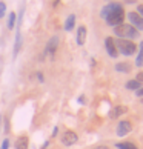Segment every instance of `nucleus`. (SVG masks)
Returning a JSON list of instances; mask_svg holds the SVG:
<instances>
[{"instance_id":"f257e3e1","label":"nucleus","mask_w":143,"mask_h":149,"mask_svg":"<svg viewBox=\"0 0 143 149\" xmlns=\"http://www.w3.org/2000/svg\"><path fill=\"white\" fill-rule=\"evenodd\" d=\"M102 17L106 20V23L109 26H119L123 23V17H125V11L123 6L119 3H109L102 9Z\"/></svg>"},{"instance_id":"f03ea898","label":"nucleus","mask_w":143,"mask_h":149,"mask_svg":"<svg viewBox=\"0 0 143 149\" xmlns=\"http://www.w3.org/2000/svg\"><path fill=\"white\" fill-rule=\"evenodd\" d=\"M114 32L119 38H123V40H129V38H137L139 37V32H137V29L134 28V26L125 25V23L115 26Z\"/></svg>"},{"instance_id":"7ed1b4c3","label":"nucleus","mask_w":143,"mask_h":149,"mask_svg":"<svg viewBox=\"0 0 143 149\" xmlns=\"http://www.w3.org/2000/svg\"><path fill=\"white\" fill-rule=\"evenodd\" d=\"M115 48H117V52H122L123 56H134L137 51V45H134V42L123 40V38H119L115 42Z\"/></svg>"},{"instance_id":"20e7f679","label":"nucleus","mask_w":143,"mask_h":149,"mask_svg":"<svg viewBox=\"0 0 143 149\" xmlns=\"http://www.w3.org/2000/svg\"><path fill=\"white\" fill-rule=\"evenodd\" d=\"M105 48H106V52L109 54V57L115 58V57L119 56L117 48H115V40H114L112 37H106L105 38Z\"/></svg>"},{"instance_id":"39448f33","label":"nucleus","mask_w":143,"mask_h":149,"mask_svg":"<svg viewBox=\"0 0 143 149\" xmlns=\"http://www.w3.org/2000/svg\"><path fill=\"white\" fill-rule=\"evenodd\" d=\"M77 134L75 132H73V131H66L65 134L62 135V143L65 146H73L74 143H77Z\"/></svg>"},{"instance_id":"423d86ee","label":"nucleus","mask_w":143,"mask_h":149,"mask_svg":"<svg viewBox=\"0 0 143 149\" xmlns=\"http://www.w3.org/2000/svg\"><path fill=\"white\" fill-rule=\"evenodd\" d=\"M128 19L131 20V26H134L135 29H143V19L137 13H129Z\"/></svg>"},{"instance_id":"0eeeda50","label":"nucleus","mask_w":143,"mask_h":149,"mask_svg":"<svg viewBox=\"0 0 143 149\" xmlns=\"http://www.w3.org/2000/svg\"><path fill=\"white\" fill-rule=\"evenodd\" d=\"M131 123L129 121H126V120H123V121H120L119 123V126H117V135L119 137H125V135H128L129 132H131Z\"/></svg>"},{"instance_id":"6e6552de","label":"nucleus","mask_w":143,"mask_h":149,"mask_svg":"<svg viewBox=\"0 0 143 149\" xmlns=\"http://www.w3.org/2000/svg\"><path fill=\"white\" fill-rule=\"evenodd\" d=\"M85 40H86V28L85 26H79V29H77V45L83 46Z\"/></svg>"},{"instance_id":"1a4fd4ad","label":"nucleus","mask_w":143,"mask_h":149,"mask_svg":"<svg viewBox=\"0 0 143 149\" xmlns=\"http://www.w3.org/2000/svg\"><path fill=\"white\" fill-rule=\"evenodd\" d=\"M128 109L126 106H114L111 111H109V118H119L122 114H125Z\"/></svg>"},{"instance_id":"9d476101","label":"nucleus","mask_w":143,"mask_h":149,"mask_svg":"<svg viewBox=\"0 0 143 149\" xmlns=\"http://www.w3.org/2000/svg\"><path fill=\"white\" fill-rule=\"evenodd\" d=\"M57 43H59V38H57V37H52L51 40L48 42L46 52H49L51 56H54V52H56V49H57Z\"/></svg>"},{"instance_id":"9b49d317","label":"nucleus","mask_w":143,"mask_h":149,"mask_svg":"<svg viewBox=\"0 0 143 149\" xmlns=\"http://www.w3.org/2000/svg\"><path fill=\"white\" fill-rule=\"evenodd\" d=\"M131 63H128V62H122V63H117L115 65V69L119 71V72H131Z\"/></svg>"},{"instance_id":"f8f14e48","label":"nucleus","mask_w":143,"mask_h":149,"mask_svg":"<svg viewBox=\"0 0 143 149\" xmlns=\"http://www.w3.org/2000/svg\"><path fill=\"white\" fill-rule=\"evenodd\" d=\"M15 149H28V137H20L15 143Z\"/></svg>"},{"instance_id":"ddd939ff","label":"nucleus","mask_w":143,"mask_h":149,"mask_svg":"<svg viewBox=\"0 0 143 149\" xmlns=\"http://www.w3.org/2000/svg\"><path fill=\"white\" fill-rule=\"evenodd\" d=\"M74 23H75V15L71 14L69 17L66 19V22H65V29H66V31H71V29L74 28Z\"/></svg>"},{"instance_id":"4468645a","label":"nucleus","mask_w":143,"mask_h":149,"mask_svg":"<svg viewBox=\"0 0 143 149\" xmlns=\"http://www.w3.org/2000/svg\"><path fill=\"white\" fill-rule=\"evenodd\" d=\"M115 146H117L119 149H139V148H137V146L134 145V143H129V141L117 143V145H115Z\"/></svg>"},{"instance_id":"2eb2a0df","label":"nucleus","mask_w":143,"mask_h":149,"mask_svg":"<svg viewBox=\"0 0 143 149\" xmlns=\"http://www.w3.org/2000/svg\"><path fill=\"white\" fill-rule=\"evenodd\" d=\"M140 85H142V83H139V81H137V80H129L128 83H126V88H128V89H134V91H139V89H140Z\"/></svg>"},{"instance_id":"dca6fc26","label":"nucleus","mask_w":143,"mask_h":149,"mask_svg":"<svg viewBox=\"0 0 143 149\" xmlns=\"http://www.w3.org/2000/svg\"><path fill=\"white\" fill-rule=\"evenodd\" d=\"M135 65L143 66V43H140V52H139V57H137V60H135Z\"/></svg>"},{"instance_id":"f3484780","label":"nucleus","mask_w":143,"mask_h":149,"mask_svg":"<svg viewBox=\"0 0 143 149\" xmlns=\"http://www.w3.org/2000/svg\"><path fill=\"white\" fill-rule=\"evenodd\" d=\"M14 23H15V13H11L8 17V29H13Z\"/></svg>"},{"instance_id":"a211bd4d","label":"nucleus","mask_w":143,"mask_h":149,"mask_svg":"<svg viewBox=\"0 0 143 149\" xmlns=\"http://www.w3.org/2000/svg\"><path fill=\"white\" fill-rule=\"evenodd\" d=\"M5 9H6V5H5L3 2H0V19L5 15Z\"/></svg>"},{"instance_id":"6ab92c4d","label":"nucleus","mask_w":143,"mask_h":149,"mask_svg":"<svg viewBox=\"0 0 143 149\" xmlns=\"http://www.w3.org/2000/svg\"><path fill=\"white\" fill-rule=\"evenodd\" d=\"M8 148H9V140L5 139L3 143H2V148H0V149H8Z\"/></svg>"},{"instance_id":"aec40b11","label":"nucleus","mask_w":143,"mask_h":149,"mask_svg":"<svg viewBox=\"0 0 143 149\" xmlns=\"http://www.w3.org/2000/svg\"><path fill=\"white\" fill-rule=\"evenodd\" d=\"M137 81H139V83H142V81H143V72H139V74H137V79H135Z\"/></svg>"},{"instance_id":"412c9836","label":"nucleus","mask_w":143,"mask_h":149,"mask_svg":"<svg viewBox=\"0 0 143 149\" xmlns=\"http://www.w3.org/2000/svg\"><path fill=\"white\" fill-rule=\"evenodd\" d=\"M137 9H139V13H137V14L143 19V5H139V8H137Z\"/></svg>"},{"instance_id":"4be33fe9","label":"nucleus","mask_w":143,"mask_h":149,"mask_svg":"<svg viewBox=\"0 0 143 149\" xmlns=\"http://www.w3.org/2000/svg\"><path fill=\"white\" fill-rule=\"evenodd\" d=\"M137 97H140V98H143V88H140L139 91H137V94H135Z\"/></svg>"},{"instance_id":"5701e85b","label":"nucleus","mask_w":143,"mask_h":149,"mask_svg":"<svg viewBox=\"0 0 143 149\" xmlns=\"http://www.w3.org/2000/svg\"><path fill=\"white\" fill-rule=\"evenodd\" d=\"M37 79H38V80H40V81H43V75H42L40 72H38V74H37Z\"/></svg>"},{"instance_id":"b1692460","label":"nucleus","mask_w":143,"mask_h":149,"mask_svg":"<svg viewBox=\"0 0 143 149\" xmlns=\"http://www.w3.org/2000/svg\"><path fill=\"white\" fill-rule=\"evenodd\" d=\"M94 149H109V148H106V146H97V148H94Z\"/></svg>"},{"instance_id":"393cba45","label":"nucleus","mask_w":143,"mask_h":149,"mask_svg":"<svg viewBox=\"0 0 143 149\" xmlns=\"http://www.w3.org/2000/svg\"><path fill=\"white\" fill-rule=\"evenodd\" d=\"M57 131H59L57 128H54V131H52V137H54V135H57Z\"/></svg>"},{"instance_id":"a878e982","label":"nucleus","mask_w":143,"mask_h":149,"mask_svg":"<svg viewBox=\"0 0 143 149\" xmlns=\"http://www.w3.org/2000/svg\"><path fill=\"white\" fill-rule=\"evenodd\" d=\"M0 123H2V117H0Z\"/></svg>"},{"instance_id":"bb28decb","label":"nucleus","mask_w":143,"mask_h":149,"mask_svg":"<svg viewBox=\"0 0 143 149\" xmlns=\"http://www.w3.org/2000/svg\"><path fill=\"white\" fill-rule=\"evenodd\" d=\"M142 103H143V98H142Z\"/></svg>"}]
</instances>
